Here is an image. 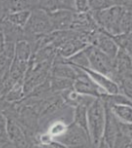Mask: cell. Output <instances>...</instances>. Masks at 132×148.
Returning <instances> with one entry per match:
<instances>
[{
	"label": "cell",
	"instance_id": "6da1fadb",
	"mask_svg": "<svg viewBox=\"0 0 132 148\" xmlns=\"http://www.w3.org/2000/svg\"><path fill=\"white\" fill-rule=\"evenodd\" d=\"M88 132L92 146L97 148L103 139L105 127V106L101 98H95L87 108Z\"/></svg>",
	"mask_w": 132,
	"mask_h": 148
},
{
	"label": "cell",
	"instance_id": "7a4b0ae2",
	"mask_svg": "<svg viewBox=\"0 0 132 148\" xmlns=\"http://www.w3.org/2000/svg\"><path fill=\"white\" fill-rule=\"evenodd\" d=\"M122 1L118 4L99 12H90L99 29L105 31L111 36L121 34V19L123 15Z\"/></svg>",
	"mask_w": 132,
	"mask_h": 148
},
{
	"label": "cell",
	"instance_id": "3957f363",
	"mask_svg": "<svg viewBox=\"0 0 132 148\" xmlns=\"http://www.w3.org/2000/svg\"><path fill=\"white\" fill-rule=\"evenodd\" d=\"M23 31L24 35L31 38L33 42L41 37L50 34L51 32H53V29L48 14L38 8L33 9Z\"/></svg>",
	"mask_w": 132,
	"mask_h": 148
},
{
	"label": "cell",
	"instance_id": "277c9868",
	"mask_svg": "<svg viewBox=\"0 0 132 148\" xmlns=\"http://www.w3.org/2000/svg\"><path fill=\"white\" fill-rule=\"evenodd\" d=\"M89 62V68L106 75L115 81V71H114V60L108 57L106 54L100 51L94 45H88L84 49Z\"/></svg>",
	"mask_w": 132,
	"mask_h": 148
},
{
	"label": "cell",
	"instance_id": "5b68a950",
	"mask_svg": "<svg viewBox=\"0 0 132 148\" xmlns=\"http://www.w3.org/2000/svg\"><path fill=\"white\" fill-rule=\"evenodd\" d=\"M54 141L61 143L67 148H94L89 134L73 122L69 124L63 135L56 138Z\"/></svg>",
	"mask_w": 132,
	"mask_h": 148
},
{
	"label": "cell",
	"instance_id": "8992f818",
	"mask_svg": "<svg viewBox=\"0 0 132 148\" xmlns=\"http://www.w3.org/2000/svg\"><path fill=\"white\" fill-rule=\"evenodd\" d=\"M77 71V76L75 80L73 81L72 88L77 93L81 95H86L93 98H100L102 95L106 94L104 91L100 88L98 85L94 83L90 77L87 75L83 70H81L78 67L73 66Z\"/></svg>",
	"mask_w": 132,
	"mask_h": 148
},
{
	"label": "cell",
	"instance_id": "52a82bcc",
	"mask_svg": "<svg viewBox=\"0 0 132 148\" xmlns=\"http://www.w3.org/2000/svg\"><path fill=\"white\" fill-rule=\"evenodd\" d=\"M91 45H94L95 47H97L100 51H102L108 57H110L113 60L119 51V47L114 40L113 36L106 33L105 31L101 29H99L94 34Z\"/></svg>",
	"mask_w": 132,
	"mask_h": 148
},
{
	"label": "cell",
	"instance_id": "ba28073f",
	"mask_svg": "<svg viewBox=\"0 0 132 148\" xmlns=\"http://www.w3.org/2000/svg\"><path fill=\"white\" fill-rule=\"evenodd\" d=\"M80 69L83 70L84 72L87 74L90 77V79H91L96 85H98L100 87L106 94L115 95V94L121 93L117 82L114 81V80L111 79L110 77H108V76H106V75H103V74H101V73L96 72V71L92 70V69H90V68H80Z\"/></svg>",
	"mask_w": 132,
	"mask_h": 148
},
{
	"label": "cell",
	"instance_id": "9c48e42d",
	"mask_svg": "<svg viewBox=\"0 0 132 148\" xmlns=\"http://www.w3.org/2000/svg\"><path fill=\"white\" fill-rule=\"evenodd\" d=\"M74 13L69 10H59L53 13H49V20L53 31H65L70 30L74 19Z\"/></svg>",
	"mask_w": 132,
	"mask_h": 148
},
{
	"label": "cell",
	"instance_id": "30bf717a",
	"mask_svg": "<svg viewBox=\"0 0 132 148\" xmlns=\"http://www.w3.org/2000/svg\"><path fill=\"white\" fill-rule=\"evenodd\" d=\"M105 106V104H104ZM118 132V120L110 111L107 106H105V127L103 140L107 143L110 148H113L114 141Z\"/></svg>",
	"mask_w": 132,
	"mask_h": 148
},
{
	"label": "cell",
	"instance_id": "8fae6325",
	"mask_svg": "<svg viewBox=\"0 0 132 148\" xmlns=\"http://www.w3.org/2000/svg\"><path fill=\"white\" fill-rule=\"evenodd\" d=\"M132 56L122 49H119L117 55L114 58V71H115V81L121 76L131 73ZM118 84V83H117Z\"/></svg>",
	"mask_w": 132,
	"mask_h": 148
},
{
	"label": "cell",
	"instance_id": "7c38bea8",
	"mask_svg": "<svg viewBox=\"0 0 132 148\" xmlns=\"http://www.w3.org/2000/svg\"><path fill=\"white\" fill-rule=\"evenodd\" d=\"M7 133L9 140H11L17 147L24 148L26 146V136L13 119L7 118Z\"/></svg>",
	"mask_w": 132,
	"mask_h": 148
},
{
	"label": "cell",
	"instance_id": "4fadbf2b",
	"mask_svg": "<svg viewBox=\"0 0 132 148\" xmlns=\"http://www.w3.org/2000/svg\"><path fill=\"white\" fill-rule=\"evenodd\" d=\"M105 106L109 108L118 121L123 123H132V105L114 104V105L109 106L105 104Z\"/></svg>",
	"mask_w": 132,
	"mask_h": 148
},
{
	"label": "cell",
	"instance_id": "5bb4252c",
	"mask_svg": "<svg viewBox=\"0 0 132 148\" xmlns=\"http://www.w3.org/2000/svg\"><path fill=\"white\" fill-rule=\"evenodd\" d=\"M31 13L32 10H23V11L9 13V14H5L3 19L20 29H24L31 16Z\"/></svg>",
	"mask_w": 132,
	"mask_h": 148
},
{
	"label": "cell",
	"instance_id": "9a60e30c",
	"mask_svg": "<svg viewBox=\"0 0 132 148\" xmlns=\"http://www.w3.org/2000/svg\"><path fill=\"white\" fill-rule=\"evenodd\" d=\"M87 108L88 105H84V104L74 107V110H73V123L78 125L79 127H81L82 129H84L89 134V132H88Z\"/></svg>",
	"mask_w": 132,
	"mask_h": 148
},
{
	"label": "cell",
	"instance_id": "2e32d148",
	"mask_svg": "<svg viewBox=\"0 0 132 148\" xmlns=\"http://www.w3.org/2000/svg\"><path fill=\"white\" fill-rule=\"evenodd\" d=\"M120 92L132 101V73L125 74L117 80Z\"/></svg>",
	"mask_w": 132,
	"mask_h": 148
},
{
	"label": "cell",
	"instance_id": "e0dca14e",
	"mask_svg": "<svg viewBox=\"0 0 132 148\" xmlns=\"http://www.w3.org/2000/svg\"><path fill=\"white\" fill-rule=\"evenodd\" d=\"M68 125L69 124H67L66 122H64V121H62V120H56L49 125L47 132H48V133L53 137L54 140H55L56 138L62 136L65 133L67 128H68Z\"/></svg>",
	"mask_w": 132,
	"mask_h": 148
},
{
	"label": "cell",
	"instance_id": "ac0fdd59",
	"mask_svg": "<svg viewBox=\"0 0 132 148\" xmlns=\"http://www.w3.org/2000/svg\"><path fill=\"white\" fill-rule=\"evenodd\" d=\"M119 1H109V0H91L89 1L90 12H99L108 9L112 6L118 4Z\"/></svg>",
	"mask_w": 132,
	"mask_h": 148
},
{
	"label": "cell",
	"instance_id": "d6986e66",
	"mask_svg": "<svg viewBox=\"0 0 132 148\" xmlns=\"http://www.w3.org/2000/svg\"><path fill=\"white\" fill-rule=\"evenodd\" d=\"M7 133V118L0 112V143L8 140Z\"/></svg>",
	"mask_w": 132,
	"mask_h": 148
},
{
	"label": "cell",
	"instance_id": "ffe728a7",
	"mask_svg": "<svg viewBox=\"0 0 132 148\" xmlns=\"http://www.w3.org/2000/svg\"><path fill=\"white\" fill-rule=\"evenodd\" d=\"M74 11L75 13H79V14L90 12L89 1H86V0H76V1H74Z\"/></svg>",
	"mask_w": 132,
	"mask_h": 148
},
{
	"label": "cell",
	"instance_id": "44dd1931",
	"mask_svg": "<svg viewBox=\"0 0 132 148\" xmlns=\"http://www.w3.org/2000/svg\"><path fill=\"white\" fill-rule=\"evenodd\" d=\"M37 140H38V143L40 144V146L45 147V146L50 145L54 141V139H53V137L46 131V132H43L42 134H40V135L38 136Z\"/></svg>",
	"mask_w": 132,
	"mask_h": 148
},
{
	"label": "cell",
	"instance_id": "7402d4cb",
	"mask_svg": "<svg viewBox=\"0 0 132 148\" xmlns=\"http://www.w3.org/2000/svg\"><path fill=\"white\" fill-rule=\"evenodd\" d=\"M118 130L132 140V123H123L118 121Z\"/></svg>",
	"mask_w": 132,
	"mask_h": 148
},
{
	"label": "cell",
	"instance_id": "603a6c76",
	"mask_svg": "<svg viewBox=\"0 0 132 148\" xmlns=\"http://www.w3.org/2000/svg\"><path fill=\"white\" fill-rule=\"evenodd\" d=\"M5 37H4V34L2 32V30L0 29V55L4 53V50H5Z\"/></svg>",
	"mask_w": 132,
	"mask_h": 148
},
{
	"label": "cell",
	"instance_id": "cb8c5ba5",
	"mask_svg": "<svg viewBox=\"0 0 132 148\" xmlns=\"http://www.w3.org/2000/svg\"><path fill=\"white\" fill-rule=\"evenodd\" d=\"M131 73H132V68H131Z\"/></svg>",
	"mask_w": 132,
	"mask_h": 148
}]
</instances>
